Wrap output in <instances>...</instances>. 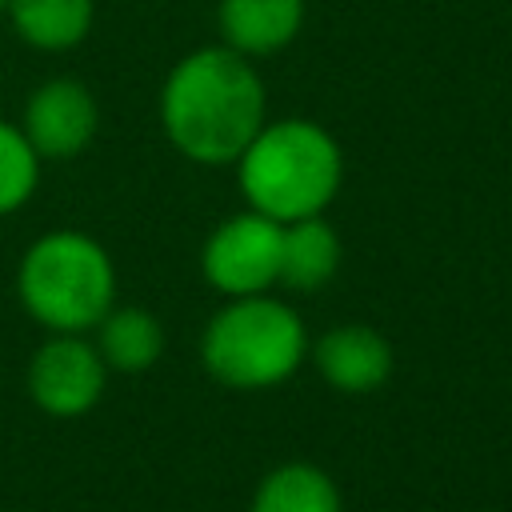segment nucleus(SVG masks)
I'll return each instance as SVG.
<instances>
[{
	"label": "nucleus",
	"mask_w": 512,
	"mask_h": 512,
	"mask_svg": "<svg viewBox=\"0 0 512 512\" xmlns=\"http://www.w3.org/2000/svg\"><path fill=\"white\" fill-rule=\"evenodd\" d=\"M304 16V0H224L220 4V28L228 48L236 52H276L284 48Z\"/></svg>",
	"instance_id": "obj_9"
},
{
	"label": "nucleus",
	"mask_w": 512,
	"mask_h": 512,
	"mask_svg": "<svg viewBox=\"0 0 512 512\" xmlns=\"http://www.w3.org/2000/svg\"><path fill=\"white\" fill-rule=\"evenodd\" d=\"M96 132V104L76 80H48L28 104V144L40 156H76Z\"/></svg>",
	"instance_id": "obj_7"
},
{
	"label": "nucleus",
	"mask_w": 512,
	"mask_h": 512,
	"mask_svg": "<svg viewBox=\"0 0 512 512\" xmlns=\"http://www.w3.org/2000/svg\"><path fill=\"white\" fill-rule=\"evenodd\" d=\"M20 296L36 320L80 332L100 324L112 308V260L96 240L80 232H52L28 248L20 268Z\"/></svg>",
	"instance_id": "obj_3"
},
{
	"label": "nucleus",
	"mask_w": 512,
	"mask_h": 512,
	"mask_svg": "<svg viewBox=\"0 0 512 512\" xmlns=\"http://www.w3.org/2000/svg\"><path fill=\"white\" fill-rule=\"evenodd\" d=\"M304 356V324L292 308L272 300H240L212 316L204 332V364L216 380L236 388H264L284 376Z\"/></svg>",
	"instance_id": "obj_4"
},
{
	"label": "nucleus",
	"mask_w": 512,
	"mask_h": 512,
	"mask_svg": "<svg viewBox=\"0 0 512 512\" xmlns=\"http://www.w3.org/2000/svg\"><path fill=\"white\" fill-rule=\"evenodd\" d=\"M164 128L180 152L204 164L244 156L264 120V88L236 48H200L164 84Z\"/></svg>",
	"instance_id": "obj_1"
},
{
	"label": "nucleus",
	"mask_w": 512,
	"mask_h": 512,
	"mask_svg": "<svg viewBox=\"0 0 512 512\" xmlns=\"http://www.w3.org/2000/svg\"><path fill=\"white\" fill-rule=\"evenodd\" d=\"M316 368L324 372L328 384H336L344 392H368L388 376L392 348L384 344L380 332H372L364 324L332 328L316 344Z\"/></svg>",
	"instance_id": "obj_8"
},
{
	"label": "nucleus",
	"mask_w": 512,
	"mask_h": 512,
	"mask_svg": "<svg viewBox=\"0 0 512 512\" xmlns=\"http://www.w3.org/2000/svg\"><path fill=\"white\" fill-rule=\"evenodd\" d=\"M0 8H4V0H0Z\"/></svg>",
	"instance_id": "obj_15"
},
{
	"label": "nucleus",
	"mask_w": 512,
	"mask_h": 512,
	"mask_svg": "<svg viewBox=\"0 0 512 512\" xmlns=\"http://www.w3.org/2000/svg\"><path fill=\"white\" fill-rule=\"evenodd\" d=\"M160 348H164V332L148 312L120 308V312L104 316V328H100L104 364H112L120 372H144V368L156 364Z\"/></svg>",
	"instance_id": "obj_13"
},
{
	"label": "nucleus",
	"mask_w": 512,
	"mask_h": 512,
	"mask_svg": "<svg viewBox=\"0 0 512 512\" xmlns=\"http://www.w3.org/2000/svg\"><path fill=\"white\" fill-rule=\"evenodd\" d=\"M240 184L248 200L272 220L316 216L340 184V152L332 136L304 120L260 128L244 148Z\"/></svg>",
	"instance_id": "obj_2"
},
{
	"label": "nucleus",
	"mask_w": 512,
	"mask_h": 512,
	"mask_svg": "<svg viewBox=\"0 0 512 512\" xmlns=\"http://www.w3.org/2000/svg\"><path fill=\"white\" fill-rule=\"evenodd\" d=\"M16 32L48 52L72 48L92 24V0H4Z\"/></svg>",
	"instance_id": "obj_11"
},
{
	"label": "nucleus",
	"mask_w": 512,
	"mask_h": 512,
	"mask_svg": "<svg viewBox=\"0 0 512 512\" xmlns=\"http://www.w3.org/2000/svg\"><path fill=\"white\" fill-rule=\"evenodd\" d=\"M36 184V152L28 136L0 124V216L28 200Z\"/></svg>",
	"instance_id": "obj_14"
},
{
	"label": "nucleus",
	"mask_w": 512,
	"mask_h": 512,
	"mask_svg": "<svg viewBox=\"0 0 512 512\" xmlns=\"http://www.w3.org/2000/svg\"><path fill=\"white\" fill-rule=\"evenodd\" d=\"M336 260H340V244H336V232L316 220V216H304L296 220L288 232H284V248H280V280L288 288H320L332 272H336Z\"/></svg>",
	"instance_id": "obj_10"
},
{
	"label": "nucleus",
	"mask_w": 512,
	"mask_h": 512,
	"mask_svg": "<svg viewBox=\"0 0 512 512\" xmlns=\"http://www.w3.org/2000/svg\"><path fill=\"white\" fill-rule=\"evenodd\" d=\"M28 384L44 412L56 416L88 412L104 392V356H96V348L72 336L48 340L28 368Z\"/></svg>",
	"instance_id": "obj_6"
},
{
	"label": "nucleus",
	"mask_w": 512,
	"mask_h": 512,
	"mask_svg": "<svg viewBox=\"0 0 512 512\" xmlns=\"http://www.w3.org/2000/svg\"><path fill=\"white\" fill-rule=\"evenodd\" d=\"M252 512H340V496L320 468L284 464L260 484Z\"/></svg>",
	"instance_id": "obj_12"
},
{
	"label": "nucleus",
	"mask_w": 512,
	"mask_h": 512,
	"mask_svg": "<svg viewBox=\"0 0 512 512\" xmlns=\"http://www.w3.org/2000/svg\"><path fill=\"white\" fill-rule=\"evenodd\" d=\"M280 248L284 228L280 220L252 212L228 220L204 248V276L232 296H248L280 280Z\"/></svg>",
	"instance_id": "obj_5"
}]
</instances>
